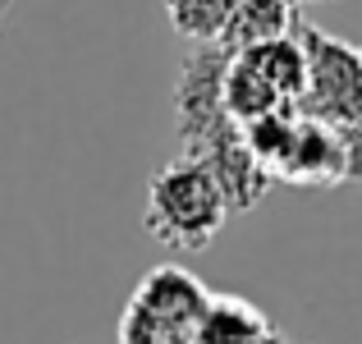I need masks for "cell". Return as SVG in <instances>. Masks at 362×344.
<instances>
[{"mask_svg":"<svg viewBox=\"0 0 362 344\" xmlns=\"http://www.w3.org/2000/svg\"><path fill=\"white\" fill-rule=\"evenodd\" d=\"M230 202L216 175L197 156L179 151L175 161L151 175L147 184V212H142V229L170 253H202L216 243V234L230 221Z\"/></svg>","mask_w":362,"mask_h":344,"instance_id":"1","label":"cell"},{"mask_svg":"<svg viewBox=\"0 0 362 344\" xmlns=\"http://www.w3.org/2000/svg\"><path fill=\"white\" fill-rule=\"evenodd\" d=\"M211 294L179 266H156L138 285L124 317V344H184L197 336Z\"/></svg>","mask_w":362,"mask_h":344,"instance_id":"2","label":"cell"},{"mask_svg":"<svg viewBox=\"0 0 362 344\" xmlns=\"http://www.w3.org/2000/svg\"><path fill=\"white\" fill-rule=\"evenodd\" d=\"M293 33L308 51V88L298 97V110L326 124H362V55L303 18Z\"/></svg>","mask_w":362,"mask_h":344,"instance_id":"3","label":"cell"},{"mask_svg":"<svg viewBox=\"0 0 362 344\" xmlns=\"http://www.w3.org/2000/svg\"><path fill=\"white\" fill-rule=\"evenodd\" d=\"M284 184H303V188H335L349 184V156H344V138L335 124L317 120V115L298 110V133H293L289 161L280 166Z\"/></svg>","mask_w":362,"mask_h":344,"instance_id":"4","label":"cell"},{"mask_svg":"<svg viewBox=\"0 0 362 344\" xmlns=\"http://www.w3.org/2000/svg\"><path fill=\"white\" fill-rule=\"evenodd\" d=\"M234 55H243V60L252 64V69L262 74L289 106H298L303 88H308V51H303L298 33H284V37H271V42L243 46V51H234Z\"/></svg>","mask_w":362,"mask_h":344,"instance_id":"5","label":"cell"},{"mask_svg":"<svg viewBox=\"0 0 362 344\" xmlns=\"http://www.w3.org/2000/svg\"><path fill=\"white\" fill-rule=\"evenodd\" d=\"M293 28H298V5H289V0H239L216 46H225V51L234 55V51H243V46H257V42L293 33Z\"/></svg>","mask_w":362,"mask_h":344,"instance_id":"6","label":"cell"},{"mask_svg":"<svg viewBox=\"0 0 362 344\" xmlns=\"http://www.w3.org/2000/svg\"><path fill=\"white\" fill-rule=\"evenodd\" d=\"M271 336L266 317L243 299H211L197 321L193 344H262Z\"/></svg>","mask_w":362,"mask_h":344,"instance_id":"7","label":"cell"},{"mask_svg":"<svg viewBox=\"0 0 362 344\" xmlns=\"http://www.w3.org/2000/svg\"><path fill=\"white\" fill-rule=\"evenodd\" d=\"M221 101H225V110H230L239 124L257 120V115H266V110H280V106H289V101H284L280 92H275L271 83H266L262 74H257L252 64L243 60V55H230V60H225Z\"/></svg>","mask_w":362,"mask_h":344,"instance_id":"8","label":"cell"},{"mask_svg":"<svg viewBox=\"0 0 362 344\" xmlns=\"http://www.w3.org/2000/svg\"><path fill=\"white\" fill-rule=\"evenodd\" d=\"M234 5L239 0H160L170 28H175L184 42H221L225 23H230Z\"/></svg>","mask_w":362,"mask_h":344,"instance_id":"9","label":"cell"},{"mask_svg":"<svg viewBox=\"0 0 362 344\" xmlns=\"http://www.w3.org/2000/svg\"><path fill=\"white\" fill-rule=\"evenodd\" d=\"M9 18H14V0H0V37H5Z\"/></svg>","mask_w":362,"mask_h":344,"instance_id":"10","label":"cell"},{"mask_svg":"<svg viewBox=\"0 0 362 344\" xmlns=\"http://www.w3.org/2000/svg\"><path fill=\"white\" fill-rule=\"evenodd\" d=\"M289 5H298V9H308V5H330V0H289Z\"/></svg>","mask_w":362,"mask_h":344,"instance_id":"11","label":"cell"},{"mask_svg":"<svg viewBox=\"0 0 362 344\" xmlns=\"http://www.w3.org/2000/svg\"><path fill=\"white\" fill-rule=\"evenodd\" d=\"M262 344H284V340H280V336H275V331H271V336H266Z\"/></svg>","mask_w":362,"mask_h":344,"instance_id":"12","label":"cell"},{"mask_svg":"<svg viewBox=\"0 0 362 344\" xmlns=\"http://www.w3.org/2000/svg\"><path fill=\"white\" fill-rule=\"evenodd\" d=\"M358 55H362V51H358Z\"/></svg>","mask_w":362,"mask_h":344,"instance_id":"13","label":"cell"}]
</instances>
